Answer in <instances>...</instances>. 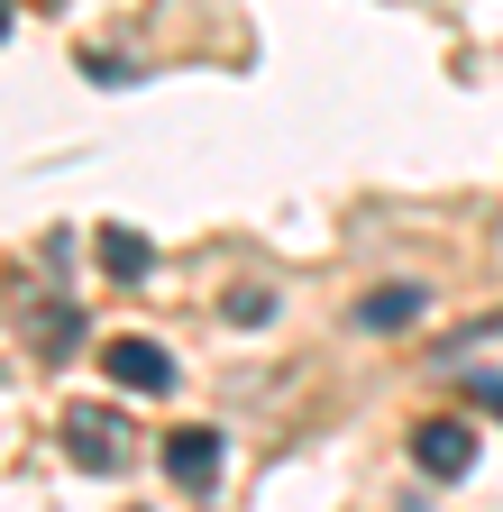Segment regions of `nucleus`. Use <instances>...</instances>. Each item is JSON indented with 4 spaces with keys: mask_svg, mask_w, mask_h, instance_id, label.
<instances>
[{
    "mask_svg": "<svg viewBox=\"0 0 503 512\" xmlns=\"http://www.w3.org/2000/svg\"><path fill=\"white\" fill-rule=\"evenodd\" d=\"M101 375H119L129 394H174V357H165L156 339H138V330L101 348Z\"/></svg>",
    "mask_w": 503,
    "mask_h": 512,
    "instance_id": "7ed1b4c3",
    "label": "nucleus"
},
{
    "mask_svg": "<svg viewBox=\"0 0 503 512\" xmlns=\"http://www.w3.org/2000/svg\"><path fill=\"white\" fill-rule=\"evenodd\" d=\"M467 403H485V412H503V375H467Z\"/></svg>",
    "mask_w": 503,
    "mask_h": 512,
    "instance_id": "6e6552de",
    "label": "nucleus"
},
{
    "mask_svg": "<svg viewBox=\"0 0 503 512\" xmlns=\"http://www.w3.org/2000/svg\"><path fill=\"white\" fill-rule=\"evenodd\" d=\"M165 476H174L183 494H211V485H220V430H202V421L165 430Z\"/></svg>",
    "mask_w": 503,
    "mask_h": 512,
    "instance_id": "f03ea898",
    "label": "nucleus"
},
{
    "mask_svg": "<svg viewBox=\"0 0 503 512\" xmlns=\"http://www.w3.org/2000/svg\"><path fill=\"white\" fill-rule=\"evenodd\" d=\"M421 284H375L366 302H357V330H412V320H421Z\"/></svg>",
    "mask_w": 503,
    "mask_h": 512,
    "instance_id": "39448f33",
    "label": "nucleus"
},
{
    "mask_svg": "<svg viewBox=\"0 0 503 512\" xmlns=\"http://www.w3.org/2000/svg\"><path fill=\"white\" fill-rule=\"evenodd\" d=\"M412 458H421V476H467V467H476V430L439 412V421L412 430Z\"/></svg>",
    "mask_w": 503,
    "mask_h": 512,
    "instance_id": "20e7f679",
    "label": "nucleus"
},
{
    "mask_svg": "<svg viewBox=\"0 0 503 512\" xmlns=\"http://www.w3.org/2000/svg\"><path fill=\"white\" fill-rule=\"evenodd\" d=\"M0 37H10V10H0Z\"/></svg>",
    "mask_w": 503,
    "mask_h": 512,
    "instance_id": "1a4fd4ad",
    "label": "nucleus"
},
{
    "mask_svg": "<svg viewBox=\"0 0 503 512\" xmlns=\"http://www.w3.org/2000/svg\"><path fill=\"white\" fill-rule=\"evenodd\" d=\"M65 448H74V467L119 476V467L138 458V430H129V412H110V403H74L65 412Z\"/></svg>",
    "mask_w": 503,
    "mask_h": 512,
    "instance_id": "f257e3e1",
    "label": "nucleus"
},
{
    "mask_svg": "<svg viewBox=\"0 0 503 512\" xmlns=\"http://www.w3.org/2000/svg\"><path fill=\"white\" fill-rule=\"evenodd\" d=\"M220 311L238 320V330H266V320H275V293H257V284H247V293H229Z\"/></svg>",
    "mask_w": 503,
    "mask_h": 512,
    "instance_id": "0eeeda50",
    "label": "nucleus"
},
{
    "mask_svg": "<svg viewBox=\"0 0 503 512\" xmlns=\"http://www.w3.org/2000/svg\"><path fill=\"white\" fill-rule=\"evenodd\" d=\"M101 266H110V275H119V284H138V275H147V266H156V247H147V238H138V229H101Z\"/></svg>",
    "mask_w": 503,
    "mask_h": 512,
    "instance_id": "423d86ee",
    "label": "nucleus"
}]
</instances>
